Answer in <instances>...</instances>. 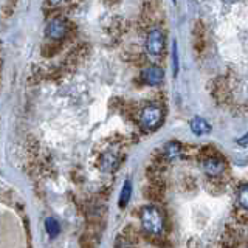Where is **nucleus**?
Instances as JSON below:
<instances>
[{"label":"nucleus","instance_id":"nucleus-15","mask_svg":"<svg viewBox=\"0 0 248 248\" xmlns=\"http://www.w3.org/2000/svg\"><path fill=\"white\" fill-rule=\"evenodd\" d=\"M48 2H50L51 5H59V3L62 2V0H48Z\"/></svg>","mask_w":248,"mask_h":248},{"label":"nucleus","instance_id":"nucleus-4","mask_svg":"<svg viewBox=\"0 0 248 248\" xmlns=\"http://www.w3.org/2000/svg\"><path fill=\"white\" fill-rule=\"evenodd\" d=\"M68 33V25L64 19L56 17L50 20L46 23V28H45V36L50 39V41H62Z\"/></svg>","mask_w":248,"mask_h":248},{"label":"nucleus","instance_id":"nucleus-10","mask_svg":"<svg viewBox=\"0 0 248 248\" xmlns=\"http://www.w3.org/2000/svg\"><path fill=\"white\" fill-rule=\"evenodd\" d=\"M130 194H132V183H130V180H126V183L123 185L121 194H120V202H118L120 208H126V205L130 200Z\"/></svg>","mask_w":248,"mask_h":248},{"label":"nucleus","instance_id":"nucleus-2","mask_svg":"<svg viewBox=\"0 0 248 248\" xmlns=\"http://www.w3.org/2000/svg\"><path fill=\"white\" fill-rule=\"evenodd\" d=\"M140 127L144 132H154L157 130L163 123V108L158 104H149L146 106L138 116Z\"/></svg>","mask_w":248,"mask_h":248},{"label":"nucleus","instance_id":"nucleus-7","mask_svg":"<svg viewBox=\"0 0 248 248\" xmlns=\"http://www.w3.org/2000/svg\"><path fill=\"white\" fill-rule=\"evenodd\" d=\"M120 163V157L116 155V152L113 151H107L101 155L99 158V168L101 170H104V172H112V170L118 166Z\"/></svg>","mask_w":248,"mask_h":248},{"label":"nucleus","instance_id":"nucleus-12","mask_svg":"<svg viewBox=\"0 0 248 248\" xmlns=\"http://www.w3.org/2000/svg\"><path fill=\"white\" fill-rule=\"evenodd\" d=\"M45 230L48 232L50 237H56L59 234V223L56 219H53V217H48V219L45 220Z\"/></svg>","mask_w":248,"mask_h":248},{"label":"nucleus","instance_id":"nucleus-13","mask_svg":"<svg viewBox=\"0 0 248 248\" xmlns=\"http://www.w3.org/2000/svg\"><path fill=\"white\" fill-rule=\"evenodd\" d=\"M172 58H174V73H178V50H177V42H174V51H172Z\"/></svg>","mask_w":248,"mask_h":248},{"label":"nucleus","instance_id":"nucleus-14","mask_svg":"<svg viewBox=\"0 0 248 248\" xmlns=\"http://www.w3.org/2000/svg\"><path fill=\"white\" fill-rule=\"evenodd\" d=\"M237 144L239 146H248V132L244 135V137H240L239 140H237Z\"/></svg>","mask_w":248,"mask_h":248},{"label":"nucleus","instance_id":"nucleus-1","mask_svg":"<svg viewBox=\"0 0 248 248\" xmlns=\"http://www.w3.org/2000/svg\"><path fill=\"white\" fill-rule=\"evenodd\" d=\"M140 222L147 234H161L165 230V216L157 206H143L140 211Z\"/></svg>","mask_w":248,"mask_h":248},{"label":"nucleus","instance_id":"nucleus-11","mask_svg":"<svg viewBox=\"0 0 248 248\" xmlns=\"http://www.w3.org/2000/svg\"><path fill=\"white\" fill-rule=\"evenodd\" d=\"M237 205L248 211V183H244L237 191Z\"/></svg>","mask_w":248,"mask_h":248},{"label":"nucleus","instance_id":"nucleus-8","mask_svg":"<svg viewBox=\"0 0 248 248\" xmlns=\"http://www.w3.org/2000/svg\"><path fill=\"white\" fill-rule=\"evenodd\" d=\"M189 127L194 135H206L211 132V124H209L206 120L200 118V116H194V118L189 121Z\"/></svg>","mask_w":248,"mask_h":248},{"label":"nucleus","instance_id":"nucleus-16","mask_svg":"<svg viewBox=\"0 0 248 248\" xmlns=\"http://www.w3.org/2000/svg\"><path fill=\"white\" fill-rule=\"evenodd\" d=\"M174 2H175V0H174Z\"/></svg>","mask_w":248,"mask_h":248},{"label":"nucleus","instance_id":"nucleus-3","mask_svg":"<svg viewBox=\"0 0 248 248\" xmlns=\"http://www.w3.org/2000/svg\"><path fill=\"white\" fill-rule=\"evenodd\" d=\"M165 50V33L161 28H152L146 37V51L151 56H160Z\"/></svg>","mask_w":248,"mask_h":248},{"label":"nucleus","instance_id":"nucleus-9","mask_svg":"<svg viewBox=\"0 0 248 248\" xmlns=\"http://www.w3.org/2000/svg\"><path fill=\"white\" fill-rule=\"evenodd\" d=\"M182 154H183V147L177 141H169L163 147V155H165L166 160H177L182 157Z\"/></svg>","mask_w":248,"mask_h":248},{"label":"nucleus","instance_id":"nucleus-5","mask_svg":"<svg viewBox=\"0 0 248 248\" xmlns=\"http://www.w3.org/2000/svg\"><path fill=\"white\" fill-rule=\"evenodd\" d=\"M200 166L208 177H219L225 170V161L214 155V157H206L205 160H202Z\"/></svg>","mask_w":248,"mask_h":248},{"label":"nucleus","instance_id":"nucleus-6","mask_svg":"<svg viewBox=\"0 0 248 248\" xmlns=\"http://www.w3.org/2000/svg\"><path fill=\"white\" fill-rule=\"evenodd\" d=\"M141 78L147 85H160L163 82V78H165V72L158 65H151L143 70Z\"/></svg>","mask_w":248,"mask_h":248}]
</instances>
